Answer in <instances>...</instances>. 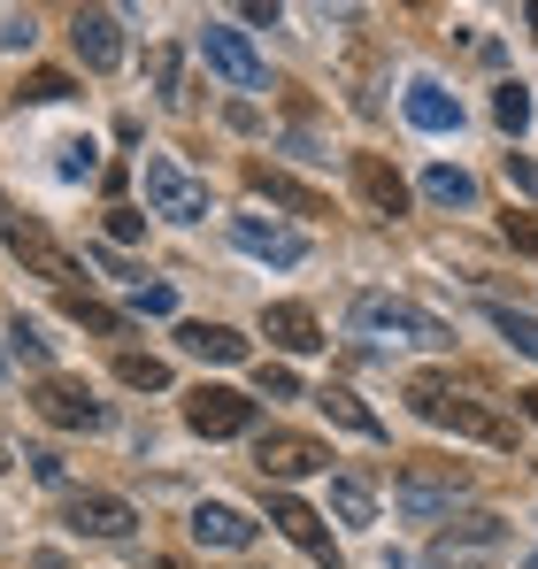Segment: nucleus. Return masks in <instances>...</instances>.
Instances as JSON below:
<instances>
[{
    "label": "nucleus",
    "instance_id": "obj_36",
    "mask_svg": "<svg viewBox=\"0 0 538 569\" xmlns=\"http://www.w3.org/2000/svg\"><path fill=\"white\" fill-rule=\"evenodd\" d=\"M23 462H31V477H39V485H62V455H47V447H31V455H23Z\"/></svg>",
    "mask_w": 538,
    "mask_h": 569
},
{
    "label": "nucleus",
    "instance_id": "obj_44",
    "mask_svg": "<svg viewBox=\"0 0 538 569\" xmlns=\"http://www.w3.org/2000/svg\"><path fill=\"white\" fill-rule=\"evenodd\" d=\"M516 569H538V555H524V562H516Z\"/></svg>",
    "mask_w": 538,
    "mask_h": 569
},
{
    "label": "nucleus",
    "instance_id": "obj_23",
    "mask_svg": "<svg viewBox=\"0 0 538 569\" xmlns=\"http://www.w3.org/2000/svg\"><path fill=\"white\" fill-rule=\"evenodd\" d=\"M62 308H70V323H86V331H100V339H123V331H131V316L108 308V300H92V292H62Z\"/></svg>",
    "mask_w": 538,
    "mask_h": 569
},
{
    "label": "nucleus",
    "instance_id": "obj_33",
    "mask_svg": "<svg viewBox=\"0 0 538 569\" xmlns=\"http://www.w3.org/2000/svg\"><path fill=\"white\" fill-rule=\"evenodd\" d=\"M255 385H262L269 400H300V378H292L285 362H262V370H255Z\"/></svg>",
    "mask_w": 538,
    "mask_h": 569
},
{
    "label": "nucleus",
    "instance_id": "obj_5",
    "mask_svg": "<svg viewBox=\"0 0 538 569\" xmlns=\"http://www.w3.org/2000/svg\"><path fill=\"white\" fill-rule=\"evenodd\" d=\"M461 492H469V470H454V462H400V485H392L408 523H439Z\"/></svg>",
    "mask_w": 538,
    "mask_h": 569
},
{
    "label": "nucleus",
    "instance_id": "obj_16",
    "mask_svg": "<svg viewBox=\"0 0 538 569\" xmlns=\"http://www.w3.org/2000/svg\"><path fill=\"white\" fill-rule=\"evenodd\" d=\"M347 170H355V192H361L369 216H408V186H400V170L385 154H355Z\"/></svg>",
    "mask_w": 538,
    "mask_h": 569
},
{
    "label": "nucleus",
    "instance_id": "obj_3",
    "mask_svg": "<svg viewBox=\"0 0 538 569\" xmlns=\"http://www.w3.org/2000/svg\"><path fill=\"white\" fill-rule=\"evenodd\" d=\"M0 247H8V254H16L31 278H47V284H62V292H78V254H70V247H54L39 223H23L8 192H0Z\"/></svg>",
    "mask_w": 538,
    "mask_h": 569
},
{
    "label": "nucleus",
    "instance_id": "obj_38",
    "mask_svg": "<svg viewBox=\"0 0 538 569\" xmlns=\"http://www.w3.org/2000/svg\"><path fill=\"white\" fill-rule=\"evenodd\" d=\"M508 186L538 200V162H531V154H508Z\"/></svg>",
    "mask_w": 538,
    "mask_h": 569
},
{
    "label": "nucleus",
    "instance_id": "obj_12",
    "mask_svg": "<svg viewBox=\"0 0 538 569\" xmlns=\"http://www.w3.org/2000/svg\"><path fill=\"white\" fill-rule=\"evenodd\" d=\"M269 523L308 555V562H323V569H339V547H331V531H323V516L308 508V500H292V492H269Z\"/></svg>",
    "mask_w": 538,
    "mask_h": 569
},
{
    "label": "nucleus",
    "instance_id": "obj_17",
    "mask_svg": "<svg viewBox=\"0 0 538 569\" xmlns=\"http://www.w3.org/2000/svg\"><path fill=\"white\" fill-rule=\"evenodd\" d=\"M262 331L285 347V355H316V347H323V323H316V308H300V300H269Z\"/></svg>",
    "mask_w": 538,
    "mask_h": 569
},
{
    "label": "nucleus",
    "instance_id": "obj_31",
    "mask_svg": "<svg viewBox=\"0 0 538 569\" xmlns=\"http://www.w3.org/2000/svg\"><path fill=\"white\" fill-rule=\"evenodd\" d=\"M70 93H78L70 70H31V78H23V100H70Z\"/></svg>",
    "mask_w": 538,
    "mask_h": 569
},
{
    "label": "nucleus",
    "instance_id": "obj_10",
    "mask_svg": "<svg viewBox=\"0 0 538 569\" xmlns=\"http://www.w3.org/2000/svg\"><path fill=\"white\" fill-rule=\"evenodd\" d=\"M185 423L200 439H239V431H255V400L231 385H200V392H185Z\"/></svg>",
    "mask_w": 538,
    "mask_h": 569
},
{
    "label": "nucleus",
    "instance_id": "obj_19",
    "mask_svg": "<svg viewBox=\"0 0 538 569\" xmlns=\"http://www.w3.org/2000/svg\"><path fill=\"white\" fill-rule=\"evenodd\" d=\"M400 108H408V123H416V131H461V100H454L439 78H416Z\"/></svg>",
    "mask_w": 538,
    "mask_h": 569
},
{
    "label": "nucleus",
    "instance_id": "obj_35",
    "mask_svg": "<svg viewBox=\"0 0 538 569\" xmlns=\"http://www.w3.org/2000/svg\"><path fill=\"white\" fill-rule=\"evenodd\" d=\"M139 231H147V216H139V208H123V200H116V208H108V239H139Z\"/></svg>",
    "mask_w": 538,
    "mask_h": 569
},
{
    "label": "nucleus",
    "instance_id": "obj_25",
    "mask_svg": "<svg viewBox=\"0 0 538 569\" xmlns=\"http://www.w3.org/2000/svg\"><path fill=\"white\" fill-rule=\"evenodd\" d=\"M331 516H339V523H377V492H369V485H361V477H331Z\"/></svg>",
    "mask_w": 538,
    "mask_h": 569
},
{
    "label": "nucleus",
    "instance_id": "obj_40",
    "mask_svg": "<svg viewBox=\"0 0 538 569\" xmlns=\"http://www.w3.org/2000/svg\"><path fill=\"white\" fill-rule=\"evenodd\" d=\"M516 400H524V416H531V423H538V385H531V392H516Z\"/></svg>",
    "mask_w": 538,
    "mask_h": 569
},
{
    "label": "nucleus",
    "instance_id": "obj_32",
    "mask_svg": "<svg viewBox=\"0 0 538 569\" xmlns=\"http://www.w3.org/2000/svg\"><path fill=\"white\" fill-rule=\"evenodd\" d=\"M131 316H178V292H170V284H131Z\"/></svg>",
    "mask_w": 538,
    "mask_h": 569
},
{
    "label": "nucleus",
    "instance_id": "obj_20",
    "mask_svg": "<svg viewBox=\"0 0 538 569\" xmlns=\"http://www.w3.org/2000/svg\"><path fill=\"white\" fill-rule=\"evenodd\" d=\"M178 347L192 362H247V339L231 323H178Z\"/></svg>",
    "mask_w": 538,
    "mask_h": 569
},
{
    "label": "nucleus",
    "instance_id": "obj_24",
    "mask_svg": "<svg viewBox=\"0 0 538 569\" xmlns=\"http://www.w3.org/2000/svg\"><path fill=\"white\" fill-rule=\"evenodd\" d=\"M116 378L131 385V392H170V362H162V355H139V347H123V355H116Z\"/></svg>",
    "mask_w": 538,
    "mask_h": 569
},
{
    "label": "nucleus",
    "instance_id": "obj_11",
    "mask_svg": "<svg viewBox=\"0 0 538 569\" xmlns=\"http://www.w3.org/2000/svg\"><path fill=\"white\" fill-rule=\"evenodd\" d=\"M70 531H86V539H108V547H123V539L139 531V508H131L123 492H70Z\"/></svg>",
    "mask_w": 538,
    "mask_h": 569
},
{
    "label": "nucleus",
    "instance_id": "obj_6",
    "mask_svg": "<svg viewBox=\"0 0 538 569\" xmlns=\"http://www.w3.org/2000/svg\"><path fill=\"white\" fill-rule=\"evenodd\" d=\"M192 47H200V62H208L223 86H239V93H262V86H269V62L255 54V39H247V31H231V23H200V39H192Z\"/></svg>",
    "mask_w": 538,
    "mask_h": 569
},
{
    "label": "nucleus",
    "instance_id": "obj_41",
    "mask_svg": "<svg viewBox=\"0 0 538 569\" xmlns=\"http://www.w3.org/2000/svg\"><path fill=\"white\" fill-rule=\"evenodd\" d=\"M155 569H192V562H178V555H170V562H155Z\"/></svg>",
    "mask_w": 538,
    "mask_h": 569
},
{
    "label": "nucleus",
    "instance_id": "obj_27",
    "mask_svg": "<svg viewBox=\"0 0 538 569\" xmlns=\"http://www.w3.org/2000/svg\"><path fill=\"white\" fill-rule=\"evenodd\" d=\"M485 316H492V331H500L516 355H531V362H538V316H524V308H500V300H492Z\"/></svg>",
    "mask_w": 538,
    "mask_h": 569
},
{
    "label": "nucleus",
    "instance_id": "obj_43",
    "mask_svg": "<svg viewBox=\"0 0 538 569\" xmlns=\"http://www.w3.org/2000/svg\"><path fill=\"white\" fill-rule=\"evenodd\" d=\"M385 569H416V562H400V555H392V562H385Z\"/></svg>",
    "mask_w": 538,
    "mask_h": 569
},
{
    "label": "nucleus",
    "instance_id": "obj_42",
    "mask_svg": "<svg viewBox=\"0 0 538 569\" xmlns=\"http://www.w3.org/2000/svg\"><path fill=\"white\" fill-rule=\"evenodd\" d=\"M524 23H531V31H538V8H524Z\"/></svg>",
    "mask_w": 538,
    "mask_h": 569
},
{
    "label": "nucleus",
    "instance_id": "obj_14",
    "mask_svg": "<svg viewBox=\"0 0 538 569\" xmlns=\"http://www.w3.org/2000/svg\"><path fill=\"white\" fill-rule=\"evenodd\" d=\"M255 531H262V523H255L247 508H231V500H200V508H192V539L216 547V555H247Z\"/></svg>",
    "mask_w": 538,
    "mask_h": 569
},
{
    "label": "nucleus",
    "instance_id": "obj_8",
    "mask_svg": "<svg viewBox=\"0 0 538 569\" xmlns=\"http://www.w3.org/2000/svg\"><path fill=\"white\" fill-rule=\"evenodd\" d=\"M31 408H39L54 431H100V423H108V408L92 400V385L86 378H62V370H47V378L31 385Z\"/></svg>",
    "mask_w": 538,
    "mask_h": 569
},
{
    "label": "nucleus",
    "instance_id": "obj_30",
    "mask_svg": "<svg viewBox=\"0 0 538 569\" xmlns=\"http://www.w3.org/2000/svg\"><path fill=\"white\" fill-rule=\"evenodd\" d=\"M492 116H500V131H524V123H531V93H524V86L508 78V86L492 93Z\"/></svg>",
    "mask_w": 538,
    "mask_h": 569
},
{
    "label": "nucleus",
    "instance_id": "obj_28",
    "mask_svg": "<svg viewBox=\"0 0 538 569\" xmlns=\"http://www.w3.org/2000/svg\"><path fill=\"white\" fill-rule=\"evenodd\" d=\"M92 170H100V147H92V139H62V147H54V178L78 186V178H92Z\"/></svg>",
    "mask_w": 538,
    "mask_h": 569
},
{
    "label": "nucleus",
    "instance_id": "obj_9",
    "mask_svg": "<svg viewBox=\"0 0 538 569\" xmlns=\"http://www.w3.org/2000/svg\"><path fill=\"white\" fill-rule=\"evenodd\" d=\"M255 470L277 477V485H285V477H316V470H331V447L308 439V431H277V423H269L262 439H255Z\"/></svg>",
    "mask_w": 538,
    "mask_h": 569
},
{
    "label": "nucleus",
    "instance_id": "obj_15",
    "mask_svg": "<svg viewBox=\"0 0 538 569\" xmlns=\"http://www.w3.org/2000/svg\"><path fill=\"white\" fill-rule=\"evenodd\" d=\"M231 239H239L247 254H262V262H277V270L308 262V239H300L292 223H269V216H231Z\"/></svg>",
    "mask_w": 538,
    "mask_h": 569
},
{
    "label": "nucleus",
    "instance_id": "obj_34",
    "mask_svg": "<svg viewBox=\"0 0 538 569\" xmlns=\"http://www.w3.org/2000/svg\"><path fill=\"white\" fill-rule=\"evenodd\" d=\"M500 231H508V247H516V254H531V262H538V216H516V208H508V223H500Z\"/></svg>",
    "mask_w": 538,
    "mask_h": 569
},
{
    "label": "nucleus",
    "instance_id": "obj_2",
    "mask_svg": "<svg viewBox=\"0 0 538 569\" xmlns=\"http://www.w3.org/2000/svg\"><path fill=\"white\" fill-rule=\"evenodd\" d=\"M347 331L369 339V347H454L447 323H439L431 308L400 300V292H355V300H347Z\"/></svg>",
    "mask_w": 538,
    "mask_h": 569
},
{
    "label": "nucleus",
    "instance_id": "obj_18",
    "mask_svg": "<svg viewBox=\"0 0 538 569\" xmlns=\"http://www.w3.org/2000/svg\"><path fill=\"white\" fill-rule=\"evenodd\" d=\"M247 186L277 200V208H292V216H331V200L316 186H300V178H285V170H269V162H247Z\"/></svg>",
    "mask_w": 538,
    "mask_h": 569
},
{
    "label": "nucleus",
    "instance_id": "obj_29",
    "mask_svg": "<svg viewBox=\"0 0 538 569\" xmlns=\"http://www.w3.org/2000/svg\"><path fill=\"white\" fill-rule=\"evenodd\" d=\"M8 355L31 362V370H47V331H39L31 316H16V323H8Z\"/></svg>",
    "mask_w": 538,
    "mask_h": 569
},
{
    "label": "nucleus",
    "instance_id": "obj_1",
    "mask_svg": "<svg viewBox=\"0 0 538 569\" xmlns=\"http://www.w3.org/2000/svg\"><path fill=\"white\" fill-rule=\"evenodd\" d=\"M408 408H416L424 423H439V431H461V439H477V447H516V423H508L500 408H485L477 392H461L454 378H439V370L408 378Z\"/></svg>",
    "mask_w": 538,
    "mask_h": 569
},
{
    "label": "nucleus",
    "instance_id": "obj_26",
    "mask_svg": "<svg viewBox=\"0 0 538 569\" xmlns=\"http://www.w3.org/2000/svg\"><path fill=\"white\" fill-rule=\"evenodd\" d=\"M147 78H155V100H162V108H185V54L178 47H155Z\"/></svg>",
    "mask_w": 538,
    "mask_h": 569
},
{
    "label": "nucleus",
    "instance_id": "obj_22",
    "mask_svg": "<svg viewBox=\"0 0 538 569\" xmlns=\"http://www.w3.org/2000/svg\"><path fill=\"white\" fill-rule=\"evenodd\" d=\"M424 200H439V208H477V178H469L461 162H431V170H424Z\"/></svg>",
    "mask_w": 538,
    "mask_h": 569
},
{
    "label": "nucleus",
    "instance_id": "obj_4",
    "mask_svg": "<svg viewBox=\"0 0 538 569\" xmlns=\"http://www.w3.org/2000/svg\"><path fill=\"white\" fill-rule=\"evenodd\" d=\"M508 539H516V531H508L500 516L477 508V516H454V523L431 531V562H439V569H485V562L508 555Z\"/></svg>",
    "mask_w": 538,
    "mask_h": 569
},
{
    "label": "nucleus",
    "instance_id": "obj_21",
    "mask_svg": "<svg viewBox=\"0 0 538 569\" xmlns=\"http://www.w3.org/2000/svg\"><path fill=\"white\" fill-rule=\"evenodd\" d=\"M316 408H323L339 431H355V439H385V423L361 408V392H347V385H323V392H316Z\"/></svg>",
    "mask_w": 538,
    "mask_h": 569
},
{
    "label": "nucleus",
    "instance_id": "obj_13",
    "mask_svg": "<svg viewBox=\"0 0 538 569\" xmlns=\"http://www.w3.org/2000/svg\"><path fill=\"white\" fill-rule=\"evenodd\" d=\"M70 47H78L86 70H116L123 62V16L116 8H78L70 16Z\"/></svg>",
    "mask_w": 538,
    "mask_h": 569
},
{
    "label": "nucleus",
    "instance_id": "obj_37",
    "mask_svg": "<svg viewBox=\"0 0 538 569\" xmlns=\"http://www.w3.org/2000/svg\"><path fill=\"white\" fill-rule=\"evenodd\" d=\"M31 39H39V31H31V16H16V23H0V47H8V54H31Z\"/></svg>",
    "mask_w": 538,
    "mask_h": 569
},
{
    "label": "nucleus",
    "instance_id": "obj_7",
    "mask_svg": "<svg viewBox=\"0 0 538 569\" xmlns=\"http://www.w3.org/2000/svg\"><path fill=\"white\" fill-rule=\"evenodd\" d=\"M139 186H147V208L170 216V223H200V216H208V186H200L185 162H170V154H147Z\"/></svg>",
    "mask_w": 538,
    "mask_h": 569
},
{
    "label": "nucleus",
    "instance_id": "obj_39",
    "mask_svg": "<svg viewBox=\"0 0 538 569\" xmlns=\"http://www.w3.org/2000/svg\"><path fill=\"white\" fill-rule=\"evenodd\" d=\"M31 569H70V562H62V555H54V547H47V555H31Z\"/></svg>",
    "mask_w": 538,
    "mask_h": 569
}]
</instances>
